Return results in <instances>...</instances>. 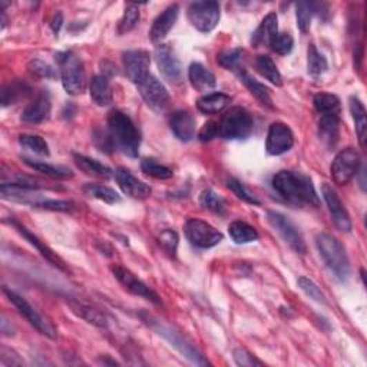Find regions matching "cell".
I'll list each match as a JSON object with an SVG mask.
<instances>
[{
	"label": "cell",
	"instance_id": "cell-1",
	"mask_svg": "<svg viewBox=\"0 0 367 367\" xmlns=\"http://www.w3.org/2000/svg\"><path fill=\"white\" fill-rule=\"evenodd\" d=\"M272 188L287 203L295 206L319 207L320 198L315 190L313 181L304 172L280 171L272 177Z\"/></svg>",
	"mask_w": 367,
	"mask_h": 367
},
{
	"label": "cell",
	"instance_id": "cell-2",
	"mask_svg": "<svg viewBox=\"0 0 367 367\" xmlns=\"http://www.w3.org/2000/svg\"><path fill=\"white\" fill-rule=\"evenodd\" d=\"M108 137L112 146L122 154L137 158L141 146V132L134 121L121 111H112L108 117Z\"/></svg>",
	"mask_w": 367,
	"mask_h": 367
},
{
	"label": "cell",
	"instance_id": "cell-3",
	"mask_svg": "<svg viewBox=\"0 0 367 367\" xmlns=\"http://www.w3.org/2000/svg\"><path fill=\"white\" fill-rule=\"evenodd\" d=\"M316 246L330 272L339 281H347L348 277H350V263H348V257L343 244L336 237L327 232H320L316 237Z\"/></svg>",
	"mask_w": 367,
	"mask_h": 367
},
{
	"label": "cell",
	"instance_id": "cell-4",
	"mask_svg": "<svg viewBox=\"0 0 367 367\" xmlns=\"http://www.w3.org/2000/svg\"><path fill=\"white\" fill-rule=\"evenodd\" d=\"M139 317L142 319V321L148 326L151 330H154V332L163 337L165 340H167L172 347H175L177 350L186 357L188 359L191 363L197 364V366H208V360L201 355V352L198 350V348L188 340L184 337L179 332H177L175 328L167 326L165 323H162L161 320H158L157 317H154L152 315H148V313H141Z\"/></svg>",
	"mask_w": 367,
	"mask_h": 367
},
{
	"label": "cell",
	"instance_id": "cell-5",
	"mask_svg": "<svg viewBox=\"0 0 367 367\" xmlns=\"http://www.w3.org/2000/svg\"><path fill=\"white\" fill-rule=\"evenodd\" d=\"M61 81L69 95H81L86 89V75L82 59L73 52H61L57 54Z\"/></svg>",
	"mask_w": 367,
	"mask_h": 367
},
{
	"label": "cell",
	"instance_id": "cell-6",
	"mask_svg": "<svg viewBox=\"0 0 367 367\" xmlns=\"http://www.w3.org/2000/svg\"><path fill=\"white\" fill-rule=\"evenodd\" d=\"M254 130V121L247 109L234 106L218 121V137L228 141L247 139Z\"/></svg>",
	"mask_w": 367,
	"mask_h": 367
},
{
	"label": "cell",
	"instance_id": "cell-7",
	"mask_svg": "<svg viewBox=\"0 0 367 367\" xmlns=\"http://www.w3.org/2000/svg\"><path fill=\"white\" fill-rule=\"evenodd\" d=\"M3 292L8 296L9 301L16 307V310L19 311V315L23 316L28 320V323L38 330L41 335H43L49 339L58 337L57 328H54L52 326V323L48 319H45L25 297H22V296L17 295V292L9 290L6 286L3 287Z\"/></svg>",
	"mask_w": 367,
	"mask_h": 367
},
{
	"label": "cell",
	"instance_id": "cell-8",
	"mask_svg": "<svg viewBox=\"0 0 367 367\" xmlns=\"http://www.w3.org/2000/svg\"><path fill=\"white\" fill-rule=\"evenodd\" d=\"M187 240L197 248H212L223 241V232H219L211 224L203 219L191 218L184 226Z\"/></svg>",
	"mask_w": 367,
	"mask_h": 367
},
{
	"label": "cell",
	"instance_id": "cell-9",
	"mask_svg": "<svg viewBox=\"0 0 367 367\" xmlns=\"http://www.w3.org/2000/svg\"><path fill=\"white\" fill-rule=\"evenodd\" d=\"M190 23L199 32L208 33L214 30L219 22V5L214 0H206V2H194L187 10Z\"/></svg>",
	"mask_w": 367,
	"mask_h": 367
},
{
	"label": "cell",
	"instance_id": "cell-10",
	"mask_svg": "<svg viewBox=\"0 0 367 367\" xmlns=\"http://www.w3.org/2000/svg\"><path fill=\"white\" fill-rule=\"evenodd\" d=\"M360 163L359 152L355 148H346L335 157L332 167H330V174L337 186H346L357 175Z\"/></svg>",
	"mask_w": 367,
	"mask_h": 367
},
{
	"label": "cell",
	"instance_id": "cell-11",
	"mask_svg": "<svg viewBox=\"0 0 367 367\" xmlns=\"http://www.w3.org/2000/svg\"><path fill=\"white\" fill-rule=\"evenodd\" d=\"M267 219L271 224V227L280 234L283 240L299 254H306L307 252V246L304 243V238L299 228L295 226V223L291 221L288 217H286L281 212L277 211H268L267 212Z\"/></svg>",
	"mask_w": 367,
	"mask_h": 367
},
{
	"label": "cell",
	"instance_id": "cell-12",
	"mask_svg": "<svg viewBox=\"0 0 367 367\" xmlns=\"http://www.w3.org/2000/svg\"><path fill=\"white\" fill-rule=\"evenodd\" d=\"M111 271L115 275V279L123 286L125 290L130 291L131 295L148 300V301L154 303L155 306H161L162 304V301H161V299H159V296L157 295V292L152 288H150L148 286H146L142 280H139L132 271H130V270L122 267V266H118V264L112 266Z\"/></svg>",
	"mask_w": 367,
	"mask_h": 367
},
{
	"label": "cell",
	"instance_id": "cell-13",
	"mask_svg": "<svg viewBox=\"0 0 367 367\" xmlns=\"http://www.w3.org/2000/svg\"><path fill=\"white\" fill-rule=\"evenodd\" d=\"M154 54L163 79L168 81L171 85H179L182 82V68L171 46L161 43L155 48Z\"/></svg>",
	"mask_w": 367,
	"mask_h": 367
},
{
	"label": "cell",
	"instance_id": "cell-14",
	"mask_svg": "<svg viewBox=\"0 0 367 367\" xmlns=\"http://www.w3.org/2000/svg\"><path fill=\"white\" fill-rule=\"evenodd\" d=\"M295 145V134L291 128L284 122H274L270 125L267 134L266 150L270 155H283L288 152Z\"/></svg>",
	"mask_w": 367,
	"mask_h": 367
},
{
	"label": "cell",
	"instance_id": "cell-15",
	"mask_svg": "<svg viewBox=\"0 0 367 367\" xmlns=\"http://www.w3.org/2000/svg\"><path fill=\"white\" fill-rule=\"evenodd\" d=\"M122 61L126 77L132 83L138 85L150 75L151 58L146 50H128L122 54Z\"/></svg>",
	"mask_w": 367,
	"mask_h": 367
},
{
	"label": "cell",
	"instance_id": "cell-16",
	"mask_svg": "<svg viewBox=\"0 0 367 367\" xmlns=\"http://www.w3.org/2000/svg\"><path fill=\"white\" fill-rule=\"evenodd\" d=\"M137 88L145 103L155 109V111H161V109H163L170 102V94L167 88L154 75H151V73L142 82H139Z\"/></svg>",
	"mask_w": 367,
	"mask_h": 367
},
{
	"label": "cell",
	"instance_id": "cell-17",
	"mask_svg": "<svg viewBox=\"0 0 367 367\" xmlns=\"http://www.w3.org/2000/svg\"><path fill=\"white\" fill-rule=\"evenodd\" d=\"M321 194H323V198L327 204V208L330 211V215H332L335 226L343 232H350L352 219H350V215H348L344 204L341 203L340 197L337 195V192L333 190V187H330L327 182H324L321 186Z\"/></svg>",
	"mask_w": 367,
	"mask_h": 367
},
{
	"label": "cell",
	"instance_id": "cell-18",
	"mask_svg": "<svg viewBox=\"0 0 367 367\" xmlns=\"http://www.w3.org/2000/svg\"><path fill=\"white\" fill-rule=\"evenodd\" d=\"M115 178H117L119 188L128 197L135 198V199H146V198H150L152 194V190L148 184L138 179L135 175H132L130 170L118 168L115 171Z\"/></svg>",
	"mask_w": 367,
	"mask_h": 367
},
{
	"label": "cell",
	"instance_id": "cell-19",
	"mask_svg": "<svg viewBox=\"0 0 367 367\" xmlns=\"http://www.w3.org/2000/svg\"><path fill=\"white\" fill-rule=\"evenodd\" d=\"M9 224L13 226V228L17 232H19L30 246H33L36 250H38L46 261H49L53 267H57V268H59L62 271H68V267H66L65 261L61 259V257L57 252H53L52 248H49L43 241H41L39 238L36 237L34 234H32L25 226H22L21 223H17L16 219H9Z\"/></svg>",
	"mask_w": 367,
	"mask_h": 367
},
{
	"label": "cell",
	"instance_id": "cell-20",
	"mask_svg": "<svg viewBox=\"0 0 367 367\" xmlns=\"http://www.w3.org/2000/svg\"><path fill=\"white\" fill-rule=\"evenodd\" d=\"M52 111V103H50V97L48 92L42 90L41 94H38L22 112L21 119L28 123H41L46 121L50 115Z\"/></svg>",
	"mask_w": 367,
	"mask_h": 367
},
{
	"label": "cell",
	"instance_id": "cell-21",
	"mask_svg": "<svg viewBox=\"0 0 367 367\" xmlns=\"http://www.w3.org/2000/svg\"><path fill=\"white\" fill-rule=\"evenodd\" d=\"M170 128L177 139L190 142L195 137V119L188 111H175L170 118Z\"/></svg>",
	"mask_w": 367,
	"mask_h": 367
},
{
	"label": "cell",
	"instance_id": "cell-22",
	"mask_svg": "<svg viewBox=\"0 0 367 367\" xmlns=\"http://www.w3.org/2000/svg\"><path fill=\"white\" fill-rule=\"evenodd\" d=\"M178 13H179V6L171 5L154 21V25L150 30V39L154 43L161 42L165 36L170 33V30L174 28L177 19H178Z\"/></svg>",
	"mask_w": 367,
	"mask_h": 367
},
{
	"label": "cell",
	"instance_id": "cell-23",
	"mask_svg": "<svg viewBox=\"0 0 367 367\" xmlns=\"http://www.w3.org/2000/svg\"><path fill=\"white\" fill-rule=\"evenodd\" d=\"M277 34H279V19H277V14L271 12L264 17L260 26L257 28V30L252 33L251 43L255 48L263 46V45L270 46Z\"/></svg>",
	"mask_w": 367,
	"mask_h": 367
},
{
	"label": "cell",
	"instance_id": "cell-24",
	"mask_svg": "<svg viewBox=\"0 0 367 367\" xmlns=\"http://www.w3.org/2000/svg\"><path fill=\"white\" fill-rule=\"evenodd\" d=\"M235 73H237V77L240 78V81L244 83V86L251 92V95H252L257 101H260L264 106H267V108H270V109L274 108V105H272V99H271V97H270V89H268L266 85L260 83V82L257 81L255 78H252V77L250 75V73H248L243 66L238 68V69L235 70Z\"/></svg>",
	"mask_w": 367,
	"mask_h": 367
},
{
	"label": "cell",
	"instance_id": "cell-25",
	"mask_svg": "<svg viewBox=\"0 0 367 367\" xmlns=\"http://www.w3.org/2000/svg\"><path fill=\"white\" fill-rule=\"evenodd\" d=\"M340 131V114L320 115L319 137L327 148H333L339 141Z\"/></svg>",
	"mask_w": 367,
	"mask_h": 367
},
{
	"label": "cell",
	"instance_id": "cell-26",
	"mask_svg": "<svg viewBox=\"0 0 367 367\" xmlns=\"http://www.w3.org/2000/svg\"><path fill=\"white\" fill-rule=\"evenodd\" d=\"M188 79L194 89L199 92H207L217 85V79L214 73L206 68L203 63H191L188 69Z\"/></svg>",
	"mask_w": 367,
	"mask_h": 367
},
{
	"label": "cell",
	"instance_id": "cell-27",
	"mask_svg": "<svg viewBox=\"0 0 367 367\" xmlns=\"http://www.w3.org/2000/svg\"><path fill=\"white\" fill-rule=\"evenodd\" d=\"M89 92L92 101L98 106H108L114 101L111 83H109V79L105 75H97L90 79Z\"/></svg>",
	"mask_w": 367,
	"mask_h": 367
},
{
	"label": "cell",
	"instance_id": "cell-28",
	"mask_svg": "<svg viewBox=\"0 0 367 367\" xmlns=\"http://www.w3.org/2000/svg\"><path fill=\"white\" fill-rule=\"evenodd\" d=\"M68 306L70 308V311L73 315H77L79 319L85 320L89 324H94L97 327L101 328H106L108 327V319L105 315H102L101 311H98L97 308L86 306L83 303H79L77 300H68Z\"/></svg>",
	"mask_w": 367,
	"mask_h": 367
},
{
	"label": "cell",
	"instance_id": "cell-29",
	"mask_svg": "<svg viewBox=\"0 0 367 367\" xmlns=\"http://www.w3.org/2000/svg\"><path fill=\"white\" fill-rule=\"evenodd\" d=\"M231 102V98L223 92H214V94H207L203 98L197 101V108L199 112L206 115H215L227 108V105Z\"/></svg>",
	"mask_w": 367,
	"mask_h": 367
},
{
	"label": "cell",
	"instance_id": "cell-30",
	"mask_svg": "<svg viewBox=\"0 0 367 367\" xmlns=\"http://www.w3.org/2000/svg\"><path fill=\"white\" fill-rule=\"evenodd\" d=\"M73 159H75L77 167L83 171L88 175L92 177H97V178H103V179H109L114 175V171L106 167V165L101 163L99 161L94 159V158H89L81 154H73Z\"/></svg>",
	"mask_w": 367,
	"mask_h": 367
},
{
	"label": "cell",
	"instance_id": "cell-31",
	"mask_svg": "<svg viewBox=\"0 0 367 367\" xmlns=\"http://www.w3.org/2000/svg\"><path fill=\"white\" fill-rule=\"evenodd\" d=\"M228 234L235 244H248L259 240V232H257V230L244 221L231 223L228 227Z\"/></svg>",
	"mask_w": 367,
	"mask_h": 367
},
{
	"label": "cell",
	"instance_id": "cell-32",
	"mask_svg": "<svg viewBox=\"0 0 367 367\" xmlns=\"http://www.w3.org/2000/svg\"><path fill=\"white\" fill-rule=\"evenodd\" d=\"M350 114L353 117L356 132L359 137V142L361 148L366 146V132H367V119H366V109L363 102L357 97L350 98Z\"/></svg>",
	"mask_w": 367,
	"mask_h": 367
},
{
	"label": "cell",
	"instance_id": "cell-33",
	"mask_svg": "<svg viewBox=\"0 0 367 367\" xmlns=\"http://www.w3.org/2000/svg\"><path fill=\"white\" fill-rule=\"evenodd\" d=\"M29 168L38 171L46 177H50L53 179H68L73 177V172L65 167H54V165L46 163V162H38V161H32L29 158L22 159Z\"/></svg>",
	"mask_w": 367,
	"mask_h": 367
},
{
	"label": "cell",
	"instance_id": "cell-34",
	"mask_svg": "<svg viewBox=\"0 0 367 367\" xmlns=\"http://www.w3.org/2000/svg\"><path fill=\"white\" fill-rule=\"evenodd\" d=\"M255 68L272 85H275V86L283 85V78H281V73H280L279 68L275 66L272 59L270 57H267V54H260V57H257Z\"/></svg>",
	"mask_w": 367,
	"mask_h": 367
},
{
	"label": "cell",
	"instance_id": "cell-35",
	"mask_svg": "<svg viewBox=\"0 0 367 367\" xmlns=\"http://www.w3.org/2000/svg\"><path fill=\"white\" fill-rule=\"evenodd\" d=\"M313 105L320 115L340 114L341 109L340 99L333 94H327V92H320V94L315 95Z\"/></svg>",
	"mask_w": 367,
	"mask_h": 367
},
{
	"label": "cell",
	"instance_id": "cell-36",
	"mask_svg": "<svg viewBox=\"0 0 367 367\" xmlns=\"http://www.w3.org/2000/svg\"><path fill=\"white\" fill-rule=\"evenodd\" d=\"M83 192L90 198L103 201L106 204H117L121 201V195L115 190L105 186H99V184H86L83 187Z\"/></svg>",
	"mask_w": 367,
	"mask_h": 367
},
{
	"label": "cell",
	"instance_id": "cell-37",
	"mask_svg": "<svg viewBox=\"0 0 367 367\" xmlns=\"http://www.w3.org/2000/svg\"><path fill=\"white\" fill-rule=\"evenodd\" d=\"M30 92V88L28 83L22 81H13L9 85H6L2 89V106L6 108L12 103H14L17 99L25 98Z\"/></svg>",
	"mask_w": 367,
	"mask_h": 367
},
{
	"label": "cell",
	"instance_id": "cell-38",
	"mask_svg": "<svg viewBox=\"0 0 367 367\" xmlns=\"http://www.w3.org/2000/svg\"><path fill=\"white\" fill-rule=\"evenodd\" d=\"M328 69L327 59L317 50V48L311 43L307 50V70L311 77H320Z\"/></svg>",
	"mask_w": 367,
	"mask_h": 367
},
{
	"label": "cell",
	"instance_id": "cell-39",
	"mask_svg": "<svg viewBox=\"0 0 367 367\" xmlns=\"http://www.w3.org/2000/svg\"><path fill=\"white\" fill-rule=\"evenodd\" d=\"M19 143L23 150L30 151L36 155L41 157H49V145L48 142L39 137V135H30V134H22L19 135Z\"/></svg>",
	"mask_w": 367,
	"mask_h": 367
},
{
	"label": "cell",
	"instance_id": "cell-40",
	"mask_svg": "<svg viewBox=\"0 0 367 367\" xmlns=\"http://www.w3.org/2000/svg\"><path fill=\"white\" fill-rule=\"evenodd\" d=\"M141 170L155 179H170L174 177V171L167 167V165H162L157 159L152 158H145L141 162Z\"/></svg>",
	"mask_w": 367,
	"mask_h": 367
},
{
	"label": "cell",
	"instance_id": "cell-41",
	"mask_svg": "<svg viewBox=\"0 0 367 367\" xmlns=\"http://www.w3.org/2000/svg\"><path fill=\"white\" fill-rule=\"evenodd\" d=\"M315 12H317V3L310 2H299L296 6V16H297V26L301 33H307L310 30L311 17Z\"/></svg>",
	"mask_w": 367,
	"mask_h": 367
},
{
	"label": "cell",
	"instance_id": "cell-42",
	"mask_svg": "<svg viewBox=\"0 0 367 367\" xmlns=\"http://www.w3.org/2000/svg\"><path fill=\"white\" fill-rule=\"evenodd\" d=\"M199 204L206 210H210L217 214H226V203L224 199L219 197L212 190H206L199 195Z\"/></svg>",
	"mask_w": 367,
	"mask_h": 367
},
{
	"label": "cell",
	"instance_id": "cell-43",
	"mask_svg": "<svg viewBox=\"0 0 367 367\" xmlns=\"http://www.w3.org/2000/svg\"><path fill=\"white\" fill-rule=\"evenodd\" d=\"M138 22H139V6L137 3H130L125 8L122 19L118 25V33L125 34L128 32H131Z\"/></svg>",
	"mask_w": 367,
	"mask_h": 367
},
{
	"label": "cell",
	"instance_id": "cell-44",
	"mask_svg": "<svg viewBox=\"0 0 367 367\" xmlns=\"http://www.w3.org/2000/svg\"><path fill=\"white\" fill-rule=\"evenodd\" d=\"M228 188L238 197L240 199L246 201L247 204H252V206H260V199L255 197L254 192H251L243 182H240L235 178H230L227 182Z\"/></svg>",
	"mask_w": 367,
	"mask_h": 367
},
{
	"label": "cell",
	"instance_id": "cell-45",
	"mask_svg": "<svg viewBox=\"0 0 367 367\" xmlns=\"http://www.w3.org/2000/svg\"><path fill=\"white\" fill-rule=\"evenodd\" d=\"M241 49H231V50H224L217 57L218 63L223 68L235 72L238 68L241 66Z\"/></svg>",
	"mask_w": 367,
	"mask_h": 367
},
{
	"label": "cell",
	"instance_id": "cell-46",
	"mask_svg": "<svg viewBox=\"0 0 367 367\" xmlns=\"http://www.w3.org/2000/svg\"><path fill=\"white\" fill-rule=\"evenodd\" d=\"M297 283H299V287L306 292L310 299H313L315 301H317L320 304H327L324 292L320 290V287L313 280H310L307 277H300Z\"/></svg>",
	"mask_w": 367,
	"mask_h": 367
},
{
	"label": "cell",
	"instance_id": "cell-47",
	"mask_svg": "<svg viewBox=\"0 0 367 367\" xmlns=\"http://www.w3.org/2000/svg\"><path fill=\"white\" fill-rule=\"evenodd\" d=\"M292 46H295V39H292V36L290 33H279L275 36L274 41L271 42L270 48L279 54H288L292 50Z\"/></svg>",
	"mask_w": 367,
	"mask_h": 367
},
{
	"label": "cell",
	"instance_id": "cell-48",
	"mask_svg": "<svg viewBox=\"0 0 367 367\" xmlns=\"http://www.w3.org/2000/svg\"><path fill=\"white\" fill-rule=\"evenodd\" d=\"M33 208H42L49 211H59V212H70L75 208V204L72 201L66 199H43L41 203L36 204Z\"/></svg>",
	"mask_w": 367,
	"mask_h": 367
},
{
	"label": "cell",
	"instance_id": "cell-49",
	"mask_svg": "<svg viewBox=\"0 0 367 367\" xmlns=\"http://www.w3.org/2000/svg\"><path fill=\"white\" fill-rule=\"evenodd\" d=\"M158 241L161 244V247L167 251L170 255L175 257L177 254V248H178V234L172 230H163L159 237H158Z\"/></svg>",
	"mask_w": 367,
	"mask_h": 367
},
{
	"label": "cell",
	"instance_id": "cell-50",
	"mask_svg": "<svg viewBox=\"0 0 367 367\" xmlns=\"http://www.w3.org/2000/svg\"><path fill=\"white\" fill-rule=\"evenodd\" d=\"M232 357L238 366L243 367H254V366H263V361H260L254 355H251L248 350L243 347H237L232 352Z\"/></svg>",
	"mask_w": 367,
	"mask_h": 367
},
{
	"label": "cell",
	"instance_id": "cell-51",
	"mask_svg": "<svg viewBox=\"0 0 367 367\" xmlns=\"http://www.w3.org/2000/svg\"><path fill=\"white\" fill-rule=\"evenodd\" d=\"M29 69H30L32 73H34V75H38L41 78H48V79H54V78H57V73H54L53 68L50 65L45 63L41 59H33L29 63Z\"/></svg>",
	"mask_w": 367,
	"mask_h": 367
},
{
	"label": "cell",
	"instance_id": "cell-52",
	"mask_svg": "<svg viewBox=\"0 0 367 367\" xmlns=\"http://www.w3.org/2000/svg\"><path fill=\"white\" fill-rule=\"evenodd\" d=\"M0 361L5 366H22L23 360L17 356L13 350L8 347H2V350H0Z\"/></svg>",
	"mask_w": 367,
	"mask_h": 367
},
{
	"label": "cell",
	"instance_id": "cell-53",
	"mask_svg": "<svg viewBox=\"0 0 367 367\" xmlns=\"http://www.w3.org/2000/svg\"><path fill=\"white\" fill-rule=\"evenodd\" d=\"M199 139L206 142V141H211L214 139L215 137H218V122L215 121H210L207 122L204 126H203V130L199 131Z\"/></svg>",
	"mask_w": 367,
	"mask_h": 367
},
{
	"label": "cell",
	"instance_id": "cell-54",
	"mask_svg": "<svg viewBox=\"0 0 367 367\" xmlns=\"http://www.w3.org/2000/svg\"><path fill=\"white\" fill-rule=\"evenodd\" d=\"M62 22H63V16H62V13H61V12H58L57 14L53 16L52 23H50V26H52V29H53V32H54V33H59V30H61V26H62Z\"/></svg>",
	"mask_w": 367,
	"mask_h": 367
}]
</instances>
